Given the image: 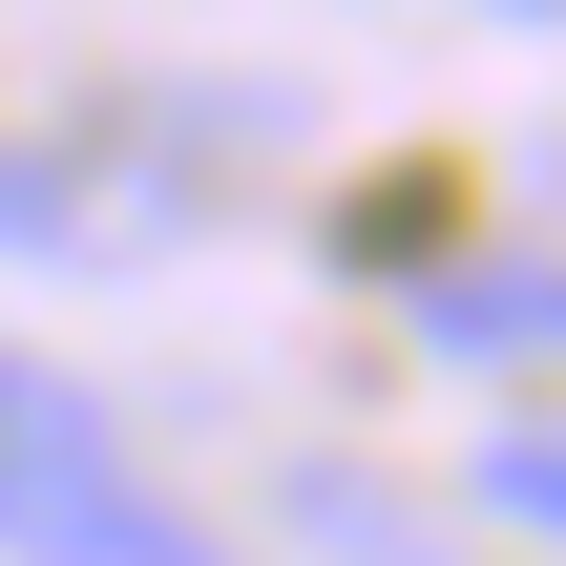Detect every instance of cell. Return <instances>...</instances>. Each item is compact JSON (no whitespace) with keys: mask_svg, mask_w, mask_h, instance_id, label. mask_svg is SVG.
<instances>
[{"mask_svg":"<svg viewBox=\"0 0 566 566\" xmlns=\"http://www.w3.org/2000/svg\"><path fill=\"white\" fill-rule=\"evenodd\" d=\"M483 504H504L525 546H566V420H504V441H483Z\"/></svg>","mask_w":566,"mask_h":566,"instance_id":"obj_3","label":"cell"},{"mask_svg":"<svg viewBox=\"0 0 566 566\" xmlns=\"http://www.w3.org/2000/svg\"><path fill=\"white\" fill-rule=\"evenodd\" d=\"M0 546L21 566H231V525H189L147 462H105V441H42V462H0Z\"/></svg>","mask_w":566,"mask_h":566,"instance_id":"obj_1","label":"cell"},{"mask_svg":"<svg viewBox=\"0 0 566 566\" xmlns=\"http://www.w3.org/2000/svg\"><path fill=\"white\" fill-rule=\"evenodd\" d=\"M483 21H546V42H566V0H483Z\"/></svg>","mask_w":566,"mask_h":566,"instance_id":"obj_5","label":"cell"},{"mask_svg":"<svg viewBox=\"0 0 566 566\" xmlns=\"http://www.w3.org/2000/svg\"><path fill=\"white\" fill-rule=\"evenodd\" d=\"M42 441H105V399L63 357H0V462H42Z\"/></svg>","mask_w":566,"mask_h":566,"instance_id":"obj_4","label":"cell"},{"mask_svg":"<svg viewBox=\"0 0 566 566\" xmlns=\"http://www.w3.org/2000/svg\"><path fill=\"white\" fill-rule=\"evenodd\" d=\"M546 168H566V147H546Z\"/></svg>","mask_w":566,"mask_h":566,"instance_id":"obj_6","label":"cell"},{"mask_svg":"<svg viewBox=\"0 0 566 566\" xmlns=\"http://www.w3.org/2000/svg\"><path fill=\"white\" fill-rule=\"evenodd\" d=\"M420 357H483V378L566 357V252H420Z\"/></svg>","mask_w":566,"mask_h":566,"instance_id":"obj_2","label":"cell"}]
</instances>
